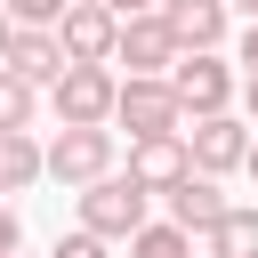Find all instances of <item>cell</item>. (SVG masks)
Listing matches in <instances>:
<instances>
[{
    "label": "cell",
    "mask_w": 258,
    "mask_h": 258,
    "mask_svg": "<svg viewBox=\"0 0 258 258\" xmlns=\"http://www.w3.org/2000/svg\"><path fill=\"white\" fill-rule=\"evenodd\" d=\"M145 210H153V194H145L129 169H105V177L81 185V226L105 234V242H129V234L145 226Z\"/></svg>",
    "instance_id": "obj_1"
},
{
    "label": "cell",
    "mask_w": 258,
    "mask_h": 258,
    "mask_svg": "<svg viewBox=\"0 0 258 258\" xmlns=\"http://www.w3.org/2000/svg\"><path fill=\"white\" fill-rule=\"evenodd\" d=\"M169 89H177V105H185V121H194V113H226L242 81H234V64H226L218 48H177V56H169Z\"/></svg>",
    "instance_id": "obj_2"
},
{
    "label": "cell",
    "mask_w": 258,
    "mask_h": 258,
    "mask_svg": "<svg viewBox=\"0 0 258 258\" xmlns=\"http://www.w3.org/2000/svg\"><path fill=\"white\" fill-rule=\"evenodd\" d=\"M113 121H121L129 137H161V129L185 121V105H177L169 73H121V89H113Z\"/></svg>",
    "instance_id": "obj_3"
},
{
    "label": "cell",
    "mask_w": 258,
    "mask_h": 258,
    "mask_svg": "<svg viewBox=\"0 0 258 258\" xmlns=\"http://www.w3.org/2000/svg\"><path fill=\"white\" fill-rule=\"evenodd\" d=\"M113 169V129L105 121H56V137H48V177L56 185H89V177H105Z\"/></svg>",
    "instance_id": "obj_4"
},
{
    "label": "cell",
    "mask_w": 258,
    "mask_h": 258,
    "mask_svg": "<svg viewBox=\"0 0 258 258\" xmlns=\"http://www.w3.org/2000/svg\"><path fill=\"white\" fill-rule=\"evenodd\" d=\"M113 89H121L113 64H64L48 81V113L56 121H113Z\"/></svg>",
    "instance_id": "obj_5"
},
{
    "label": "cell",
    "mask_w": 258,
    "mask_h": 258,
    "mask_svg": "<svg viewBox=\"0 0 258 258\" xmlns=\"http://www.w3.org/2000/svg\"><path fill=\"white\" fill-rule=\"evenodd\" d=\"M177 129H185L194 169H210V177H234L242 153H250V121H234V113H194V121H177Z\"/></svg>",
    "instance_id": "obj_6"
},
{
    "label": "cell",
    "mask_w": 258,
    "mask_h": 258,
    "mask_svg": "<svg viewBox=\"0 0 258 258\" xmlns=\"http://www.w3.org/2000/svg\"><path fill=\"white\" fill-rule=\"evenodd\" d=\"M56 40H64V64H113V40H121V16L105 0H73L56 16Z\"/></svg>",
    "instance_id": "obj_7"
},
{
    "label": "cell",
    "mask_w": 258,
    "mask_h": 258,
    "mask_svg": "<svg viewBox=\"0 0 258 258\" xmlns=\"http://www.w3.org/2000/svg\"><path fill=\"white\" fill-rule=\"evenodd\" d=\"M169 56H177V32H169V16H161V8H137V16H121L113 64H129V73H169Z\"/></svg>",
    "instance_id": "obj_8"
},
{
    "label": "cell",
    "mask_w": 258,
    "mask_h": 258,
    "mask_svg": "<svg viewBox=\"0 0 258 258\" xmlns=\"http://www.w3.org/2000/svg\"><path fill=\"white\" fill-rule=\"evenodd\" d=\"M194 169V153H185V129H161V137H129V177L161 202L177 177Z\"/></svg>",
    "instance_id": "obj_9"
},
{
    "label": "cell",
    "mask_w": 258,
    "mask_h": 258,
    "mask_svg": "<svg viewBox=\"0 0 258 258\" xmlns=\"http://www.w3.org/2000/svg\"><path fill=\"white\" fill-rule=\"evenodd\" d=\"M0 64H8V73H24L32 89H48V81L64 73V40H56V24H8Z\"/></svg>",
    "instance_id": "obj_10"
},
{
    "label": "cell",
    "mask_w": 258,
    "mask_h": 258,
    "mask_svg": "<svg viewBox=\"0 0 258 258\" xmlns=\"http://www.w3.org/2000/svg\"><path fill=\"white\" fill-rule=\"evenodd\" d=\"M161 202H169V218H177L185 234H202V226H210V218L226 210V194H218V177H210V169H185V177H177V185H169Z\"/></svg>",
    "instance_id": "obj_11"
},
{
    "label": "cell",
    "mask_w": 258,
    "mask_h": 258,
    "mask_svg": "<svg viewBox=\"0 0 258 258\" xmlns=\"http://www.w3.org/2000/svg\"><path fill=\"white\" fill-rule=\"evenodd\" d=\"M161 16L177 32V48H218L226 40V0H161Z\"/></svg>",
    "instance_id": "obj_12"
},
{
    "label": "cell",
    "mask_w": 258,
    "mask_h": 258,
    "mask_svg": "<svg viewBox=\"0 0 258 258\" xmlns=\"http://www.w3.org/2000/svg\"><path fill=\"white\" fill-rule=\"evenodd\" d=\"M48 177V145L32 129H0V194H24Z\"/></svg>",
    "instance_id": "obj_13"
},
{
    "label": "cell",
    "mask_w": 258,
    "mask_h": 258,
    "mask_svg": "<svg viewBox=\"0 0 258 258\" xmlns=\"http://www.w3.org/2000/svg\"><path fill=\"white\" fill-rule=\"evenodd\" d=\"M202 250H210V258H258V210H250V202H226V210L202 226Z\"/></svg>",
    "instance_id": "obj_14"
},
{
    "label": "cell",
    "mask_w": 258,
    "mask_h": 258,
    "mask_svg": "<svg viewBox=\"0 0 258 258\" xmlns=\"http://www.w3.org/2000/svg\"><path fill=\"white\" fill-rule=\"evenodd\" d=\"M129 258H194V234H185L177 218H161V226L145 218V226L129 234Z\"/></svg>",
    "instance_id": "obj_15"
},
{
    "label": "cell",
    "mask_w": 258,
    "mask_h": 258,
    "mask_svg": "<svg viewBox=\"0 0 258 258\" xmlns=\"http://www.w3.org/2000/svg\"><path fill=\"white\" fill-rule=\"evenodd\" d=\"M32 113H40V89L0 64V129H32Z\"/></svg>",
    "instance_id": "obj_16"
},
{
    "label": "cell",
    "mask_w": 258,
    "mask_h": 258,
    "mask_svg": "<svg viewBox=\"0 0 258 258\" xmlns=\"http://www.w3.org/2000/svg\"><path fill=\"white\" fill-rule=\"evenodd\" d=\"M48 258H113V242L105 234H89V226H73V234H56V250Z\"/></svg>",
    "instance_id": "obj_17"
},
{
    "label": "cell",
    "mask_w": 258,
    "mask_h": 258,
    "mask_svg": "<svg viewBox=\"0 0 258 258\" xmlns=\"http://www.w3.org/2000/svg\"><path fill=\"white\" fill-rule=\"evenodd\" d=\"M0 8H8V24H56L73 0H0Z\"/></svg>",
    "instance_id": "obj_18"
},
{
    "label": "cell",
    "mask_w": 258,
    "mask_h": 258,
    "mask_svg": "<svg viewBox=\"0 0 258 258\" xmlns=\"http://www.w3.org/2000/svg\"><path fill=\"white\" fill-rule=\"evenodd\" d=\"M16 242H24V218H16V210H8V202H0V258H8V250H16Z\"/></svg>",
    "instance_id": "obj_19"
},
{
    "label": "cell",
    "mask_w": 258,
    "mask_h": 258,
    "mask_svg": "<svg viewBox=\"0 0 258 258\" xmlns=\"http://www.w3.org/2000/svg\"><path fill=\"white\" fill-rule=\"evenodd\" d=\"M234 97H242V113L258 121V73H242V89H234Z\"/></svg>",
    "instance_id": "obj_20"
},
{
    "label": "cell",
    "mask_w": 258,
    "mask_h": 258,
    "mask_svg": "<svg viewBox=\"0 0 258 258\" xmlns=\"http://www.w3.org/2000/svg\"><path fill=\"white\" fill-rule=\"evenodd\" d=\"M242 73H258V16H250V32H242Z\"/></svg>",
    "instance_id": "obj_21"
},
{
    "label": "cell",
    "mask_w": 258,
    "mask_h": 258,
    "mask_svg": "<svg viewBox=\"0 0 258 258\" xmlns=\"http://www.w3.org/2000/svg\"><path fill=\"white\" fill-rule=\"evenodd\" d=\"M113 16H137V8H161V0H105Z\"/></svg>",
    "instance_id": "obj_22"
},
{
    "label": "cell",
    "mask_w": 258,
    "mask_h": 258,
    "mask_svg": "<svg viewBox=\"0 0 258 258\" xmlns=\"http://www.w3.org/2000/svg\"><path fill=\"white\" fill-rule=\"evenodd\" d=\"M242 169H250V177H258V121H250V153H242Z\"/></svg>",
    "instance_id": "obj_23"
},
{
    "label": "cell",
    "mask_w": 258,
    "mask_h": 258,
    "mask_svg": "<svg viewBox=\"0 0 258 258\" xmlns=\"http://www.w3.org/2000/svg\"><path fill=\"white\" fill-rule=\"evenodd\" d=\"M0 48H8V8H0Z\"/></svg>",
    "instance_id": "obj_24"
},
{
    "label": "cell",
    "mask_w": 258,
    "mask_h": 258,
    "mask_svg": "<svg viewBox=\"0 0 258 258\" xmlns=\"http://www.w3.org/2000/svg\"><path fill=\"white\" fill-rule=\"evenodd\" d=\"M234 8H242V16H258V0H234Z\"/></svg>",
    "instance_id": "obj_25"
},
{
    "label": "cell",
    "mask_w": 258,
    "mask_h": 258,
    "mask_svg": "<svg viewBox=\"0 0 258 258\" xmlns=\"http://www.w3.org/2000/svg\"><path fill=\"white\" fill-rule=\"evenodd\" d=\"M8 258H24V242H16V250H8Z\"/></svg>",
    "instance_id": "obj_26"
}]
</instances>
